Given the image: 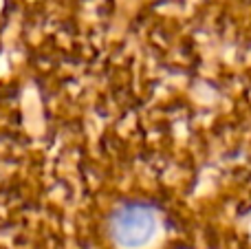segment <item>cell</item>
I'll use <instances>...</instances> for the list:
<instances>
[{
  "label": "cell",
  "mask_w": 251,
  "mask_h": 249,
  "mask_svg": "<svg viewBox=\"0 0 251 249\" xmlns=\"http://www.w3.org/2000/svg\"><path fill=\"white\" fill-rule=\"evenodd\" d=\"M156 212L146 201L122 203L110 216V236L119 247L137 249L152 241L156 232Z\"/></svg>",
  "instance_id": "1"
}]
</instances>
